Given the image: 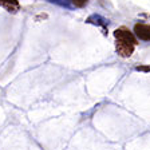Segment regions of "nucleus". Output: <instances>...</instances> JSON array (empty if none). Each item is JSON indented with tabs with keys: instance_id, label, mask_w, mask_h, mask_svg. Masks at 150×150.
Instances as JSON below:
<instances>
[{
	"instance_id": "39448f33",
	"label": "nucleus",
	"mask_w": 150,
	"mask_h": 150,
	"mask_svg": "<svg viewBox=\"0 0 150 150\" xmlns=\"http://www.w3.org/2000/svg\"><path fill=\"white\" fill-rule=\"evenodd\" d=\"M72 4H74L75 7H79V8H82V7H84L86 4H87L88 0H71Z\"/></svg>"
},
{
	"instance_id": "20e7f679",
	"label": "nucleus",
	"mask_w": 150,
	"mask_h": 150,
	"mask_svg": "<svg viewBox=\"0 0 150 150\" xmlns=\"http://www.w3.org/2000/svg\"><path fill=\"white\" fill-rule=\"evenodd\" d=\"M87 23H91V24H95V25H99V27L103 28V31L106 32V25H107V20L105 18L99 15H91L90 18L87 19Z\"/></svg>"
},
{
	"instance_id": "423d86ee",
	"label": "nucleus",
	"mask_w": 150,
	"mask_h": 150,
	"mask_svg": "<svg viewBox=\"0 0 150 150\" xmlns=\"http://www.w3.org/2000/svg\"><path fill=\"white\" fill-rule=\"evenodd\" d=\"M135 70H137V71H146V72H149L150 71V66H137V67H135Z\"/></svg>"
},
{
	"instance_id": "f03ea898",
	"label": "nucleus",
	"mask_w": 150,
	"mask_h": 150,
	"mask_svg": "<svg viewBox=\"0 0 150 150\" xmlns=\"http://www.w3.org/2000/svg\"><path fill=\"white\" fill-rule=\"evenodd\" d=\"M134 34L141 40L150 42V24L137 23V24L134 25Z\"/></svg>"
},
{
	"instance_id": "7ed1b4c3",
	"label": "nucleus",
	"mask_w": 150,
	"mask_h": 150,
	"mask_svg": "<svg viewBox=\"0 0 150 150\" xmlns=\"http://www.w3.org/2000/svg\"><path fill=\"white\" fill-rule=\"evenodd\" d=\"M0 7H3L4 9H7L8 12H18L19 8H20V4H19L18 0H0Z\"/></svg>"
},
{
	"instance_id": "f257e3e1",
	"label": "nucleus",
	"mask_w": 150,
	"mask_h": 150,
	"mask_svg": "<svg viewBox=\"0 0 150 150\" xmlns=\"http://www.w3.org/2000/svg\"><path fill=\"white\" fill-rule=\"evenodd\" d=\"M114 38H115V50L117 54L122 58H129L133 55L135 46L138 44L134 34L129 31V28L121 27L114 31Z\"/></svg>"
}]
</instances>
